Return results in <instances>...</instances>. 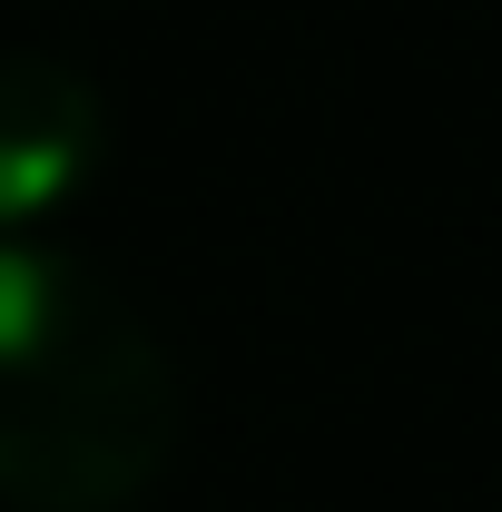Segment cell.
<instances>
[{"mask_svg": "<svg viewBox=\"0 0 502 512\" xmlns=\"http://www.w3.org/2000/svg\"><path fill=\"white\" fill-rule=\"evenodd\" d=\"M109 158V99L79 60L0 50V237H30Z\"/></svg>", "mask_w": 502, "mask_h": 512, "instance_id": "obj_2", "label": "cell"}, {"mask_svg": "<svg viewBox=\"0 0 502 512\" xmlns=\"http://www.w3.org/2000/svg\"><path fill=\"white\" fill-rule=\"evenodd\" d=\"M188 434V384L158 325L69 247L0 237V503L128 512Z\"/></svg>", "mask_w": 502, "mask_h": 512, "instance_id": "obj_1", "label": "cell"}]
</instances>
